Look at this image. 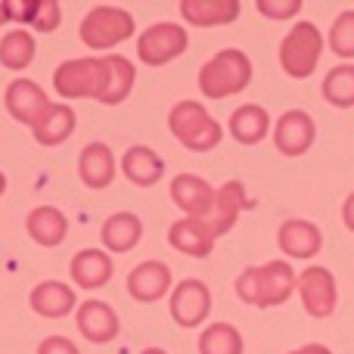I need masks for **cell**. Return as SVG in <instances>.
<instances>
[{"mask_svg": "<svg viewBox=\"0 0 354 354\" xmlns=\"http://www.w3.org/2000/svg\"><path fill=\"white\" fill-rule=\"evenodd\" d=\"M249 205H252V199L245 196L243 180H227L224 187H218V193H214V208L205 218V224H208V230L214 233V239L224 236V233L236 224L239 212Z\"/></svg>", "mask_w": 354, "mask_h": 354, "instance_id": "cell-14", "label": "cell"}, {"mask_svg": "<svg viewBox=\"0 0 354 354\" xmlns=\"http://www.w3.org/2000/svg\"><path fill=\"white\" fill-rule=\"evenodd\" d=\"M115 156L106 143H87L78 156V177L84 180V187L91 189H106L115 180Z\"/></svg>", "mask_w": 354, "mask_h": 354, "instance_id": "cell-18", "label": "cell"}, {"mask_svg": "<svg viewBox=\"0 0 354 354\" xmlns=\"http://www.w3.org/2000/svg\"><path fill=\"white\" fill-rule=\"evenodd\" d=\"M330 50L342 59H354V10H345L336 16L330 28Z\"/></svg>", "mask_w": 354, "mask_h": 354, "instance_id": "cell-32", "label": "cell"}, {"mask_svg": "<svg viewBox=\"0 0 354 354\" xmlns=\"http://www.w3.org/2000/svg\"><path fill=\"white\" fill-rule=\"evenodd\" d=\"M187 47H189L187 28H180L177 22H156L137 41V56L147 66H165L180 53H187Z\"/></svg>", "mask_w": 354, "mask_h": 354, "instance_id": "cell-7", "label": "cell"}, {"mask_svg": "<svg viewBox=\"0 0 354 354\" xmlns=\"http://www.w3.org/2000/svg\"><path fill=\"white\" fill-rule=\"evenodd\" d=\"M342 221H345V227L354 233V193L342 202Z\"/></svg>", "mask_w": 354, "mask_h": 354, "instance_id": "cell-35", "label": "cell"}, {"mask_svg": "<svg viewBox=\"0 0 354 354\" xmlns=\"http://www.w3.org/2000/svg\"><path fill=\"white\" fill-rule=\"evenodd\" d=\"M109 68H112V81H109V93H106L103 106H118L128 100L131 91H134L137 68L131 66V59H124V56H118V53L109 56Z\"/></svg>", "mask_w": 354, "mask_h": 354, "instance_id": "cell-31", "label": "cell"}, {"mask_svg": "<svg viewBox=\"0 0 354 354\" xmlns=\"http://www.w3.org/2000/svg\"><path fill=\"white\" fill-rule=\"evenodd\" d=\"M180 16L199 28L230 25L239 16V0H180Z\"/></svg>", "mask_w": 354, "mask_h": 354, "instance_id": "cell-21", "label": "cell"}, {"mask_svg": "<svg viewBox=\"0 0 354 354\" xmlns=\"http://www.w3.org/2000/svg\"><path fill=\"white\" fill-rule=\"evenodd\" d=\"M10 19H19V22L31 25L35 31H53L59 28V3L56 0H3Z\"/></svg>", "mask_w": 354, "mask_h": 354, "instance_id": "cell-26", "label": "cell"}, {"mask_svg": "<svg viewBox=\"0 0 354 354\" xmlns=\"http://www.w3.org/2000/svg\"><path fill=\"white\" fill-rule=\"evenodd\" d=\"M31 59H35V37L25 28L6 31L0 37V62H3V68H16L19 72V68L31 66Z\"/></svg>", "mask_w": 354, "mask_h": 354, "instance_id": "cell-28", "label": "cell"}, {"mask_svg": "<svg viewBox=\"0 0 354 354\" xmlns=\"http://www.w3.org/2000/svg\"><path fill=\"white\" fill-rule=\"evenodd\" d=\"M227 128H230L233 140H239L243 147H255V143H261L264 137H268L270 115H268V109H264V106L245 103V106H239V109H233Z\"/></svg>", "mask_w": 354, "mask_h": 354, "instance_id": "cell-23", "label": "cell"}, {"mask_svg": "<svg viewBox=\"0 0 354 354\" xmlns=\"http://www.w3.org/2000/svg\"><path fill=\"white\" fill-rule=\"evenodd\" d=\"M140 354H168L165 348H147V351H140Z\"/></svg>", "mask_w": 354, "mask_h": 354, "instance_id": "cell-38", "label": "cell"}, {"mask_svg": "<svg viewBox=\"0 0 354 354\" xmlns=\"http://www.w3.org/2000/svg\"><path fill=\"white\" fill-rule=\"evenodd\" d=\"M25 227H28V236L35 239L37 245H44V249H53V245H59L62 239H66V233H68L66 214H62L59 208H53V205L31 208Z\"/></svg>", "mask_w": 354, "mask_h": 354, "instance_id": "cell-22", "label": "cell"}, {"mask_svg": "<svg viewBox=\"0 0 354 354\" xmlns=\"http://www.w3.org/2000/svg\"><path fill=\"white\" fill-rule=\"evenodd\" d=\"M75 109L66 103H50V109L44 112V118L35 124V140L41 143V147H59V143H66L68 137H72L75 131Z\"/></svg>", "mask_w": 354, "mask_h": 354, "instance_id": "cell-25", "label": "cell"}, {"mask_svg": "<svg viewBox=\"0 0 354 354\" xmlns=\"http://www.w3.org/2000/svg\"><path fill=\"white\" fill-rule=\"evenodd\" d=\"M289 354H333L326 345H317V342H311V345H301V348H295V351H289Z\"/></svg>", "mask_w": 354, "mask_h": 354, "instance_id": "cell-36", "label": "cell"}, {"mask_svg": "<svg viewBox=\"0 0 354 354\" xmlns=\"http://www.w3.org/2000/svg\"><path fill=\"white\" fill-rule=\"evenodd\" d=\"M243 336L233 324H212L199 336V354H243Z\"/></svg>", "mask_w": 354, "mask_h": 354, "instance_id": "cell-29", "label": "cell"}, {"mask_svg": "<svg viewBox=\"0 0 354 354\" xmlns=\"http://www.w3.org/2000/svg\"><path fill=\"white\" fill-rule=\"evenodd\" d=\"M128 292L131 299L143 301H159L171 292V270L165 261H143L128 274Z\"/></svg>", "mask_w": 354, "mask_h": 354, "instance_id": "cell-16", "label": "cell"}, {"mask_svg": "<svg viewBox=\"0 0 354 354\" xmlns=\"http://www.w3.org/2000/svg\"><path fill=\"white\" fill-rule=\"evenodd\" d=\"M320 53H324L320 28L314 22H299L280 44V66L289 78H311L320 62Z\"/></svg>", "mask_w": 354, "mask_h": 354, "instance_id": "cell-5", "label": "cell"}, {"mask_svg": "<svg viewBox=\"0 0 354 354\" xmlns=\"http://www.w3.org/2000/svg\"><path fill=\"white\" fill-rule=\"evenodd\" d=\"M143 236V224L134 212H115L103 224V245L109 252H131Z\"/></svg>", "mask_w": 354, "mask_h": 354, "instance_id": "cell-27", "label": "cell"}, {"mask_svg": "<svg viewBox=\"0 0 354 354\" xmlns=\"http://www.w3.org/2000/svg\"><path fill=\"white\" fill-rule=\"evenodd\" d=\"M258 10L264 12L268 19H289L301 12V0H258Z\"/></svg>", "mask_w": 354, "mask_h": 354, "instance_id": "cell-33", "label": "cell"}, {"mask_svg": "<svg viewBox=\"0 0 354 354\" xmlns=\"http://www.w3.org/2000/svg\"><path fill=\"white\" fill-rule=\"evenodd\" d=\"M212 311V289L202 280H180L171 289V320L183 330H196Z\"/></svg>", "mask_w": 354, "mask_h": 354, "instance_id": "cell-9", "label": "cell"}, {"mask_svg": "<svg viewBox=\"0 0 354 354\" xmlns=\"http://www.w3.org/2000/svg\"><path fill=\"white\" fill-rule=\"evenodd\" d=\"M295 292L301 295V305L311 317H330L336 311V301H339V292H336V277L330 274L326 268H311L301 270V277H295Z\"/></svg>", "mask_w": 354, "mask_h": 354, "instance_id": "cell-8", "label": "cell"}, {"mask_svg": "<svg viewBox=\"0 0 354 354\" xmlns=\"http://www.w3.org/2000/svg\"><path fill=\"white\" fill-rule=\"evenodd\" d=\"M75 324H78V333L84 339L97 345H106L118 336V314L112 311V305L100 299H87L78 305V314H75Z\"/></svg>", "mask_w": 354, "mask_h": 354, "instance_id": "cell-13", "label": "cell"}, {"mask_svg": "<svg viewBox=\"0 0 354 354\" xmlns=\"http://www.w3.org/2000/svg\"><path fill=\"white\" fill-rule=\"evenodd\" d=\"M168 128L180 140V147H187L189 153H208L221 143L224 128L212 118V112L196 100H183L168 112Z\"/></svg>", "mask_w": 354, "mask_h": 354, "instance_id": "cell-3", "label": "cell"}, {"mask_svg": "<svg viewBox=\"0 0 354 354\" xmlns=\"http://www.w3.org/2000/svg\"><path fill=\"white\" fill-rule=\"evenodd\" d=\"M134 16L118 6H93L84 19H81V41L91 50H109L115 44L128 41L134 35Z\"/></svg>", "mask_w": 354, "mask_h": 354, "instance_id": "cell-6", "label": "cell"}, {"mask_svg": "<svg viewBox=\"0 0 354 354\" xmlns=\"http://www.w3.org/2000/svg\"><path fill=\"white\" fill-rule=\"evenodd\" d=\"M3 100H6V112H10L19 124H31V128H35V124L44 118V112L50 109L47 91H44L41 84H35V81H28V78L12 81V84L6 87Z\"/></svg>", "mask_w": 354, "mask_h": 354, "instance_id": "cell-11", "label": "cell"}, {"mask_svg": "<svg viewBox=\"0 0 354 354\" xmlns=\"http://www.w3.org/2000/svg\"><path fill=\"white\" fill-rule=\"evenodd\" d=\"M122 171L137 187H153V183H159L165 177V162L149 147H131L122 156Z\"/></svg>", "mask_w": 354, "mask_h": 354, "instance_id": "cell-24", "label": "cell"}, {"mask_svg": "<svg viewBox=\"0 0 354 354\" xmlns=\"http://www.w3.org/2000/svg\"><path fill=\"white\" fill-rule=\"evenodd\" d=\"M75 301H78L75 299V289L59 280H44L31 289V308L41 317H53V320L66 317V314L75 311Z\"/></svg>", "mask_w": 354, "mask_h": 354, "instance_id": "cell-20", "label": "cell"}, {"mask_svg": "<svg viewBox=\"0 0 354 354\" xmlns=\"http://www.w3.org/2000/svg\"><path fill=\"white\" fill-rule=\"evenodd\" d=\"M37 354H81L78 345L66 336H47L41 345H37Z\"/></svg>", "mask_w": 354, "mask_h": 354, "instance_id": "cell-34", "label": "cell"}, {"mask_svg": "<svg viewBox=\"0 0 354 354\" xmlns=\"http://www.w3.org/2000/svg\"><path fill=\"white\" fill-rule=\"evenodd\" d=\"M252 81V62L243 50H221L202 66L199 72V91L208 100H224L233 93L245 91Z\"/></svg>", "mask_w": 354, "mask_h": 354, "instance_id": "cell-4", "label": "cell"}, {"mask_svg": "<svg viewBox=\"0 0 354 354\" xmlns=\"http://www.w3.org/2000/svg\"><path fill=\"white\" fill-rule=\"evenodd\" d=\"M112 68L109 56L97 59V56H81V59H66L53 72V91L66 100H81L93 97L97 103H103L109 93Z\"/></svg>", "mask_w": 354, "mask_h": 354, "instance_id": "cell-2", "label": "cell"}, {"mask_svg": "<svg viewBox=\"0 0 354 354\" xmlns=\"http://www.w3.org/2000/svg\"><path fill=\"white\" fill-rule=\"evenodd\" d=\"M326 103L339 106V109H351L354 106V66H336L326 72L324 84H320Z\"/></svg>", "mask_w": 354, "mask_h": 354, "instance_id": "cell-30", "label": "cell"}, {"mask_svg": "<svg viewBox=\"0 0 354 354\" xmlns=\"http://www.w3.org/2000/svg\"><path fill=\"white\" fill-rule=\"evenodd\" d=\"M6 19H10V12H6V3H0V25H3Z\"/></svg>", "mask_w": 354, "mask_h": 354, "instance_id": "cell-37", "label": "cell"}, {"mask_svg": "<svg viewBox=\"0 0 354 354\" xmlns=\"http://www.w3.org/2000/svg\"><path fill=\"white\" fill-rule=\"evenodd\" d=\"M3 189H6V177H3V171H0V196H3Z\"/></svg>", "mask_w": 354, "mask_h": 354, "instance_id": "cell-39", "label": "cell"}, {"mask_svg": "<svg viewBox=\"0 0 354 354\" xmlns=\"http://www.w3.org/2000/svg\"><path fill=\"white\" fill-rule=\"evenodd\" d=\"M295 292V270L286 261H264L236 277V295L252 308L283 305Z\"/></svg>", "mask_w": 354, "mask_h": 354, "instance_id": "cell-1", "label": "cell"}, {"mask_svg": "<svg viewBox=\"0 0 354 354\" xmlns=\"http://www.w3.org/2000/svg\"><path fill=\"white\" fill-rule=\"evenodd\" d=\"M168 243H171V249L189 258H208L214 252V233L208 230L205 221L180 218L168 227Z\"/></svg>", "mask_w": 354, "mask_h": 354, "instance_id": "cell-17", "label": "cell"}, {"mask_svg": "<svg viewBox=\"0 0 354 354\" xmlns=\"http://www.w3.org/2000/svg\"><path fill=\"white\" fill-rule=\"evenodd\" d=\"M112 270H115V264H112V258L106 255L103 249H84L72 258V264H68V274H72V280L78 289L106 286V283L112 280Z\"/></svg>", "mask_w": 354, "mask_h": 354, "instance_id": "cell-19", "label": "cell"}, {"mask_svg": "<svg viewBox=\"0 0 354 354\" xmlns=\"http://www.w3.org/2000/svg\"><path fill=\"white\" fill-rule=\"evenodd\" d=\"M314 137H317V128H314V118L308 115L305 109H289L277 118L274 147L280 149L283 156H289V159L305 156L308 149L314 147Z\"/></svg>", "mask_w": 354, "mask_h": 354, "instance_id": "cell-10", "label": "cell"}, {"mask_svg": "<svg viewBox=\"0 0 354 354\" xmlns=\"http://www.w3.org/2000/svg\"><path fill=\"white\" fill-rule=\"evenodd\" d=\"M277 243H280L283 255L308 261V258H314L324 249V233H320L317 224H311L305 218H289L283 221L280 233H277Z\"/></svg>", "mask_w": 354, "mask_h": 354, "instance_id": "cell-15", "label": "cell"}, {"mask_svg": "<svg viewBox=\"0 0 354 354\" xmlns=\"http://www.w3.org/2000/svg\"><path fill=\"white\" fill-rule=\"evenodd\" d=\"M214 193L218 189L199 174H177L171 180V199L187 218L205 221L214 208Z\"/></svg>", "mask_w": 354, "mask_h": 354, "instance_id": "cell-12", "label": "cell"}]
</instances>
